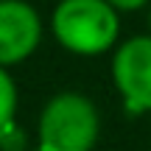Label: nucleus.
Wrapping results in <instances>:
<instances>
[{
	"instance_id": "0eeeda50",
	"label": "nucleus",
	"mask_w": 151,
	"mask_h": 151,
	"mask_svg": "<svg viewBox=\"0 0 151 151\" xmlns=\"http://www.w3.org/2000/svg\"><path fill=\"white\" fill-rule=\"evenodd\" d=\"M148 25H151V14H148Z\"/></svg>"
},
{
	"instance_id": "423d86ee",
	"label": "nucleus",
	"mask_w": 151,
	"mask_h": 151,
	"mask_svg": "<svg viewBox=\"0 0 151 151\" xmlns=\"http://www.w3.org/2000/svg\"><path fill=\"white\" fill-rule=\"evenodd\" d=\"M109 3H112L118 11H137V9H143L148 0H109Z\"/></svg>"
},
{
	"instance_id": "7ed1b4c3",
	"label": "nucleus",
	"mask_w": 151,
	"mask_h": 151,
	"mask_svg": "<svg viewBox=\"0 0 151 151\" xmlns=\"http://www.w3.org/2000/svg\"><path fill=\"white\" fill-rule=\"evenodd\" d=\"M112 78L129 112H151V37H132L112 59Z\"/></svg>"
},
{
	"instance_id": "f257e3e1",
	"label": "nucleus",
	"mask_w": 151,
	"mask_h": 151,
	"mask_svg": "<svg viewBox=\"0 0 151 151\" xmlns=\"http://www.w3.org/2000/svg\"><path fill=\"white\" fill-rule=\"evenodd\" d=\"M50 28L62 48L78 56L106 53L120 34L118 9L109 0H59Z\"/></svg>"
},
{
	"instance_id": "f03ea898",
	"label": "nucleus",
	"mask_w": 151,
	"mask_h": 151,
	"mask_svg": "<svg viewBox=\"0 0 151 151\" xmlns=\"http://www.w3.org/2000/svg\"><path fill=\"white\" fill-rule=\"evenodd\" d=\"M101 129L95 104L81 92H59L39 115V151H92Z\"/></svg>"
},
{
	"instance_id": "39448f33",
	"label": "nucleus",
	"mask_w": 151,
	"mask_h": 151,
	"mask_svg": "<svg viewBox=\"0 0 151 151\" xmlns=\"http://www.w3.org/2000/svg\"><path fill=\"white\" fill-rule=\"evenodd\" d=\"M14 115H17V84L9 76V70L0 67V137L9 129H14Z\"/></svg>"
},
{
	"instance_id": "20e7f679",
	"label": "nucleus",
	"mask_w": 151,
	"mask_h": 151,
	"mask_svg": "<svg viewBox=\"0 0 151 151\" xmlns=\"http://www.w3.org/2000/svg\"><path fill=\"white\" fill-rule=\"evenodd\" d=\"M42 42V20L25 0H0V67L25 62Z\"/></svg>"
}]
</instances>
